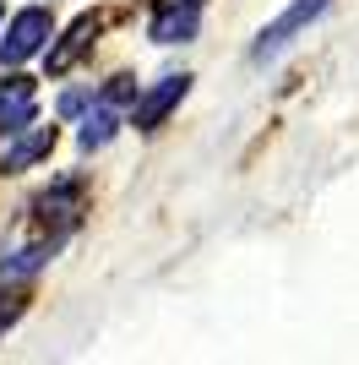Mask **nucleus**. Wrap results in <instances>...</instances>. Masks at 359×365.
<instances>
[{"label": "nucleus", "instance_id": "1", "mask_svg": "<svg viewBox=\"0 0 359 365\" xmlns=\"http://www.w3.org/2000/svg\"><path fill=\"white\" fill-rule=\"evenodd\" d=\"M327 6H332V0H288L283 11H278V16L267 22V28L256 33V44H251V61H256V66H272V61H278V55H283V49L299 38V33L311 28L316 16L327 11Z\"/></svg>", "mask_w": 359, "mask_h": 365}, {"label": "nucleus", "instance_id": "2", "mask_svg": "<svg viewBox=\"0 0 359 365\" xmlns=\"http://www.w3.org/2000/svg\"><path fill=\"white\" fill-rule=\"evenodd\" d=\"M49 38H55V16H49V6H28V11L11 16V28H6V38H0V61L22 66V61H33V55H44Z\"/></svg>", "mask_w": 359, "mask_h": 365}, {"label": "nucleus", "instance_id": "3", "mask_svg": "<svg viewBox=\"0 0 359 365\" xmlns=\"http://www.w3.org/2000/svg\"><path fill=\"white\" fill-rule=\"evenodd\" d=\"M185 93H191V76H185V71H180V76H164V82H152L142 98H131V125H136V131H158V125L169 120V109H175Z\"/></svg>", "mask_w": 359, "mask_h": 365}, {"label": "nucleus", "instance_id": "4", "mask_svg": "<svg viewBox=\"0 0 359 365\" xmlns=\"http://www.w3.org/2000/svg\"><path fill=\"white\" fill-rule=\"evenodd\" d=\"M196 28H202V6L196 0H158L147 38L152 44H185V38H196Z\"/></svg>", "mask_w": 359, "mask_h": 365}, {"label": "nucleus", "instance_id": "5", "mask_svg": "<svg viewBox=\"0 0 359 365\" xmlns=\"http://www.w3.org/2000/svg\"><path fill=\"white\" fill-rule=\"evenodd\" d=\"M49 148H55V125H22L11 137V148L0 153V175H22V169H33L38 158H49Z\"/></svg>", "mask_w": 359, "mask_h": 365}, {"label": "nucleus", "instance_id": "6", "mask_svg": "<svg viewBox=\"0 0 359 365\" xmlns=\"http://www.w3.org/2000/svg\"><path fill=\"white\" fill-rule=\"evenodd\" d=\"M38 120V109H33V82L28 76H6V88H0V137H16L22 125Z\"/></svg>", "mask_w": 359, "mask_h": 365}, {"label": "nucleus", "instance_id": "7", "mask_svg": "<svg viewBox=\"0 0 359 365\" xmlns=\"http://www.w3.org/2000/svg\"><path fill=\"white\" fill-rule=\"evenodd\" d=\"M93 33H98V16H76L71 28H66V38H60V44H44L49 71H71V66L82 61V49L93 44Z\"/></svg>", "mask_w": 359, "mask_h": 365}, {"label": "nucleus", "instance_id": "8", "mask_svg": "<svg viewBox=\"0 0 359 365\" xmlns=\"http://www.w3.org/2000/svg\"><path fill=\"white\" fill-rule=\"evenodd\" d=\"M55 251H60V235L55 240H38V245H28V251H16L6 267H0V294L11 289V284H22V278H33V273H44L49 262H55Z\"/></svg>", "mask_w": 359, "mask_h": 365}, {"label": "nucleus", "instance_id": "9", "mask_svg": "<svg viewBox=\"0 0 359 365\" xmlns=\"http://www.w3.org/2000/svg\"><path fill=\"white\" fill-rule=\"evenodd\" d=\"M115 131H120V120H115V109L109 104H93V115L82 120V131H76V142L88 153H98V148H109L115 142Z\"/></svg>", "mask_w": 359, "mask_h": 365}, {"label": "nucleus", "instance_id": "10", "mask_svg": "<svg viewBox=\"0 0 359 365\" xmlns=\"http://www.w3.org/2000/svg\"><path fill=\"white\" fill-rule=\"evenodd\" d=\"M76 197H82V180H60L55 191H44V197H38V213H60V218H71L76 213Z\"/></svg>", "mask_w": 359, "mask_h": 365}, {"label": "nucleus", "instance_id": "11", "mask_svg": "<svg viewBox=\"0 0 359 365\" xmlns=\"http://www.w3.org/2000/svg\"><path fill=\"white\" fill-rule=\"evenodd\" d=\"M131 98H136V76H109V88L98 93V104H109V109H115V104H131Z\"/></svg>", "mask_w": 359, "mask_h": 365}, {"label": "nucleus", "instance_id": "12", "mask_svg": "<svg viewBox=\"0 0 359 365\" xmlns=\"http://www.w3.org/2000/svg\"><path fill=\"white\" fill-rule=\"evenodd\" d=\"M82 104H88V93H66V98H60V115H76Z\"/></svg>", "mask_w": 359, "mask_h": 365}]
</instances>
